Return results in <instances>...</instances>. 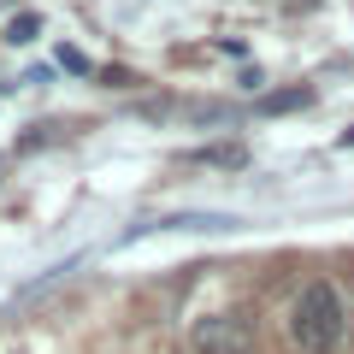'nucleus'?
I'll list each match as a JSON object with an SVG mask.
<instances>
[{
	"mask_svg": "<svg viewBox=\"0 0 354 354\" xmlns=\"http://www.w3.org/2000/svg\"><path fill=\"white\" fill-rule=\"evenodd\" d=\"M342 330H348V313H342L337 283H325V278L301 283V295L290 301V342L301 354H330L342 342Z\"/></svg>",
	"mask_w": 354,
	"mask_h": 354,
	"instance_id": "f257e3e1",
	"label": "nucleus"
},
{
	"mask_svg": "<svg viewBox=\"0 0 354 354\" xmlns=\"http://www.w3.org/2000/svg\"><path fill=\"white\" fill-rule=\"evenodd\" d=\"M195 354H254V319L248 313H207L189 330Z\"/></svg>",
	"mask_w": 354,
	"mask_h": 354,
	"instance_id": "f03ea898",
	"label": "nucleus"
},
{
	"mask_svg": "<svg viewBox=\"0 0 354 354\" xmlns=\"http://www.w3.org/2000/svg\"><path fill=\"white\" fill-rule=\"evenodd\" d=\"M307 101H313V88H283V95H266L260 113H295V106H307Z\"/></svg>",
	"mask_w": 354,
	"mask_h": 354,
	"instance_id": "7ed1b4c3",
	"label": "nucleus"
},
{
	"mask_svg": "<svg viewBox=\"0 0 354 354\" xmlns=\"http://www.w3.org/2000/svg\"><path fill=\"white\" fill-rule=\"evenodd\" d=\"M36 30H41V12H18L12 24H6V41H12V48H24V41H36Z\"/></svg>",
	"mask_w": 354,
	"mask_h": 354,
	"instance_id": "20e7f679",
	"label": "nucleus"
},
{
	"mask_svg": "<svg viewBox=\"0 0 354 354\" xmlns=\"http://www.w3.org/2000/svg\"><path fill=\"white\" fill-rule=\"evenodd\" d=\"M195 160H207V165H242V148L230 142V148H201Z\"/></svg>",
	"mask_w": 354,
	"mask_h": 354,
	"instance_id": "39448f33",
	"label": "nucleus"
},
{
	"mask_svg": "<svg viewBox=\"0 0 354 354\" xmlns=\"http://www.w3.org/2000/svg\"><path fill=\"white\" fill-rule=\"evenodd\" d=\"M59 65L71 77H88V53H77V48H59Z\"/></svg>",
	"mask_w": 354,
	"mask_h": 354,
	"instance_id": "423d86ee",
	"label": "nucleus"
},
{
	"mask_svg": "<svg viewBox=\"0 0 354 354\" xmlns=\"http://www.w3.org/2000/svg\"><path fill=\"white\" fill-rule=\"evenodd\" d=\"M290 6H319V0H290Z\"/></svg>",
	"mask_w": 354,
	"mask_h": 354,
	"instance_id": "0eeeda50",
	"label": "nucleus"
}]
</instances>
